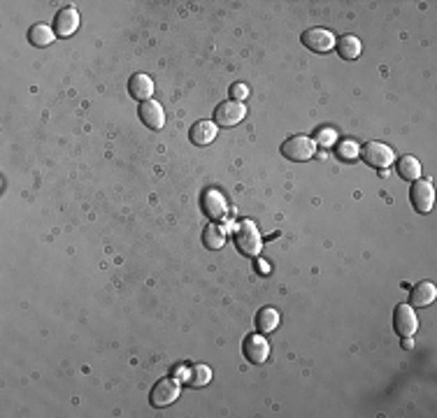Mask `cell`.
<instances>
[{
  "label": "cell",
  "mask_w": 437,
  "mask_h": 418,
  "mask_svg": "<svg viewBox=\"0 0 437 418\" xmlns=\"http://www.w3.org/2000/svg\"><path fill=\"white\" fill-rule=\"evenodd\" d=\"M200 205H203V212L214 221L224 219V216L228 214L224 195H221L217 188H207V191H203V195H200Z\"/></svg>",
  "instance_id": "30bf717a"
},
{
  "label": "cell",
  "mask_w": 437,
  "mask_h": 418,
  "mask_svg": "<svg viewBox=\"0 0 437 418\" xmlns=\"http://www.w3.org/2000/svg\"><path fill=\"white\" fill-rule=\"evenodd\" d=\"M247 95H249V86H247V84H233V86H231V98H233V100L242 102Z\"/></svg>",
  "instance_id": "603a6c76"
},
{
  "label": "cell",
  "mask_w": 437,
  "mask_h": 418,
  "mask_svg": "<svg viewBox=\"0 0 437 418\" xmlns=\"http://www.w3.org/2000/svg\"><path fill=\"white\" fill-rule=\"evenodd\" d=\"M242 353H245V358L249 362H254V365H261V362L268 360L270 355V344L266 337H261V334H247L245 337V344H242Z\"/></svg>",
  "instance_id": "9c48e42d"
},
{
  "label": "cell",
  "mask_w": 437,
  "mask_h": 418,
  "mask_svg": "<svg viewBox=\"0 0 437 418\" xmlns=\"http://www.w3.org/2000/svg\"><path fill=\"white\" fill-rule=\"evenodd\" d=\"M409 202H412V207L419 214H428L430 209H433V202H435L433 181L416 179L414 184H412V188H409Z\"/></svg>",
  "instance_id": "277c9868"
},
{
  "label": "cell",
  "mask_w": 437,
  "mask_h": 418,
  "mask_svg": "<svg viewBox=\"0 0 437 418\" xmlns=\"http://www.w3.org/2000/svg\"><path fill=\"white\" fill-rule=\"evenodd\" d=\"M335 49L344 61H353V59H358L360 56V40L356 38V35L346 33V35H342V38H337Z\"/></svg>",
  "instance_id": "2e32d148"
},
{
  "label": "cell",
  "mask_w": 437,
  "mask_h": 418,
  "mask_svg": "<svg viewBox=\"0 0 437 418\" xmlns=\"http://www.w3.org/2000/svg\"><path fill=\"white\" fill-rule=\"evenodd\" d=\"M203 244L210 251H219L221 247L226 244V233L224 228L217 226V223H210L205 230H203Z\"/></svg>",
  "instance_id": "d6986e66"
},
{
  "label": "cell",
  "mask_w": 437,
  "mask_h": 418,
  "mask_svg": "<svg viewBox=\"0 0 437 418\" xmlns=\"http://www.w3.org/2000/svg\"><path fill=\"white\" fill-rule=\"evenodd\" d=\"M358 156L363 158L370 167H374V170H386V167L395 160L393 149L386 146L384 142H367L363 149L358 151Z\"/></svg>",
  "instance_id": "3957f363"
},
{
  "label": "cell",
  "mask_w": 437,
  "mask_h": 418,
  "mask_svg": "<svg viewBox=\"0 0 437 418\" xmlns=\"http://www.w3.org/2000/svg\"><path fill=\"white\" fill-rule=\"evenodd\" d=\"M393 327L400 337H412V334L419 330V318H416L414 309L409 304H398L393 311Z\"/></svg>",
  "instance_id": "ba28073f"
},
{
  "label": "cell",
  "mask_w": 437,
  "mask_h": 418,
  "mask_svg": "<svg viewBox=\"0 0 437 418\" xmlns=\"http://www.w3.org/2000/svg\"><path fill=\"white\" fill-rule=\"evenodd\" d=\"M319 142H321L323 146H328L335 142V130H328V128H323L321 132H319Z\"/></svg>",
  "instance_id": "cb8c5ba5"
},
{
  "label": "cell",
  "mask_w": 437,
  "mask_h": 418,
  "mask_svg": "<svg viewBox=\"0 0 437 418\" xmlns=\"http://www.w3.org/2000/svg\"><path fill=\"white\" fill-rule=\"evenodd\" d=\"M300 42L314 54H328L330 49L335 47L337 38L330 31H325V28H307V31L302 33Z\"/></svg>",
  "instance_id": "52a82bcc"
},
{
  "label": "cell",
  "mask_w": 437,
  "mask_h": 418,
  "mask_svg": "<svg viewBox=\"0 0 437 418\" xmlns=\"http://www.w3.org/2000/svg\"><path fill=\"white\" fill-rule=\"evenodd\" d=\"M402 348H412V339H409V337H402Z\"/></svg>",
  "instance_id": "d4e9b609"
},
{
  "label": "cell",
  "mask_w": 437,
  "mask_h": 418,
  "mask_svg": "<svg viewBox=\"0 0 437 418\" xmlns=\"http://www.w3.org/2000/svg\"><path fill=\"white\" fill-rule=\"evenodd\" d=\"M186 383L193 388H200V386H205V383H210L212 379V369L207 367V365H196L191 369V372H186Z\"/></svg>",
  "instance_id": "44dd1931"
},
{
  "label": "cell",
  "mask_w": 437,
  "mask_h": 418,
  "mask_svg": "<svg viewBox=\"0 0 437 418\" xmlns=\"http://www.w3.org/2000/svg\"><path fill=\"white\" fill-rule=\"evenodd\" d=\"M79 28V12L75 7H63L54 17V33L59 38H70V35Z\"/></svg>",
  "instance_id": "8fae6325"
},
{
  "label": "cell",
  "mask_w": 437,
  "mask_h": 418,
  "mask_svg": "<svg viewBox=\"0 0 437 418\" xmlns=\"http://www.w3.org/2000/svg\"><path fill=\"white\" fill-rule=\"evenodd\" d=\"M437 297V288L433 281H421L409 291V307H428Z\"/></svg>",
  "instance_id": "9a60e30c"
},
{
  "label": "cell",
  "mask_w": 437,
  "mask_h": 418,
  "mask_svg": "<svg viewBox=\"0 0 437 418\" xmlns=\"http://www.w3.org/2000/svg\"><path fill=\"white\" fill-rule=\"evenodd\" d=\"M245 116H247L245 102H238V100H226L214 109V123L221 125V128H233V125H238Z\"/></svg>",
  "instance_id": "5b68a950"
},
{
  "label": "cell",
  "mask_w": 437,
  "mask_h": 418,
  "mask_svg": "<svg viewBox=\"0 0 437 418\" xmlns=\"http://www.w3.org/2000/svg\"><path fill=\"white\" fill-rule=\"evenodd\" d=\"M254 323L261 332H273L279 325V311L273 309V307H263V309L256 311Z\"/></svg>",
  "instance_id": "ac0fdd59"
},
{
  "label": "cell",
  "mask_w": 437,
  "mask_h": 418,
  "mask_svg": "<svg viewBox=\"0 0 437 418\" xmlns=\"http://www.w3.org/2000/svg\"><path fill=\"white\" fill-rule=\"evenodd\" d=\"M128 93L130 98H135L140 102L151 100V95H154V82H151V77L144 72H135L128 79Z\"/></svg>",
  "instance_id": "7c38bea8"
},
{
  "label": "cell",
  "mask_w": 437,
  "mask_h": 418,
  "mask_svg": "<svg viewBox=\"0 0 437 418\" xmlns=\"http://www.w3.org/2000/svg\"><path fill=\"white\" fill-rule=\"evenodd\" d=\"M337 153L342 160H353L358 156V146H356V142H342L337 146Z\"/></svg>",
  "instance_id": "7402d4cb"
},
{
  "label": "cell",
  "mask_w": 437,
  "mask_h": 418,
  "mask_svg": "<svg viewBox=\"0 0 437 418\" xmlns=\"http://www.w3.org/2000/svg\"><path fill=\"white\" fill-rule=\"evenodd\" d=\"M54 38H56V33L47 24H33V28L29 31V42L33 47H49Z\"/></svg>",
  "instance_id": "e0dca14e"
},
{
  "label": "cell",
  "mask_w": 437,
  "mask_h": 418,
  "mask_svg": "<svg viewBox=\"0 0 437 418\" xmlns=\"http://www.w3.org/2000/svg\"><path fill=\"white\" fill-rule=\"evenodd\" d=\"M235 247L242 256L247 258H256L263 249V240L259 228L254 226L252 221H240L238 228H235Z\"/></svg>",
  "instance_id": "6da1fadb"
},
{
  "label": "cell",
  "mask_w": 437,
  "mask_h": 418,
  "mask_svg": "<svg viewBox=\"0 0 437 418\" xmlns=\"http://www.w3.org/2000/svg\"><path fill=\"white\" fill-rule=\"evenodd\" d=\"M140 118L147 128L161 130L165 123V111L156 100H144V102H140Z\"/></svg>",
  "instance_id": "4fadbf2b"
},
{
  "label": "cell",
  "mask_w": 437,
  "mask_h": 418,
  "mask_svg": "<svg viewBox=\"0 0 437 418\" xmlns=\"http://www.w3.org/2000/svg\"><path fill=\"white\" fill-rule=\"evenodd\" d=\"M398 172L402 179L416 181V179H421V163L414 156H402L398 160Z\"/></svg>",
  "instance_id": "ffe728a7"
},
{
  "label": "cell",
  "mask_w": 437,
  "mask_h": 418,
  "mask_svg": "<svg viewBox=\"0 0 437 418\" xmlns=\"http://www.w3.org/2000/svg\"><path fill=\"white\" fill-rule=\"evenodd\" d=\"M314 151H316V142L307 135H291L289 139H284V144H282L284 156L289 160H298V163L309 160L314 156Z\"/></svg>",
  "instance_id": "7a4b0ae2"
},
{
  "label": "cell",
  "mask_w": 437,
  "mask_h": 418,
  "mask_svg": "<svg viewBox=\"0 0 437 418\" xmlns=\"http://www.w3.org/2000/svg\"><path fill=\"white\" fill-rule=\"evenodd\" d=\"M217 132H219V130H217V123L200 118V121H196V123L191 125L189 137H191V142L196 144V146H207V144H212V142H214Z\"/></svg>",
  "instance_id": "5bb4252c"
},
{
  "label": "cell",
  "mask_w": 437,
  "mask_h": 418,
  "mask_svg": "<svg viewBox=\"0 0 437 418\" xmlns=\"http://www.w3.org/2000/svg\"><path fill=\"white\" fill-rule=\"evenodd\" d=\"M179 393H182V386H179L177 379H161V381H156L154 388H151L149 402L154 404L156 409H163V407H168V404L175 402L179 397Z\"/></svg>",
  "instance_id": "8992f818"
}]
</instances>
